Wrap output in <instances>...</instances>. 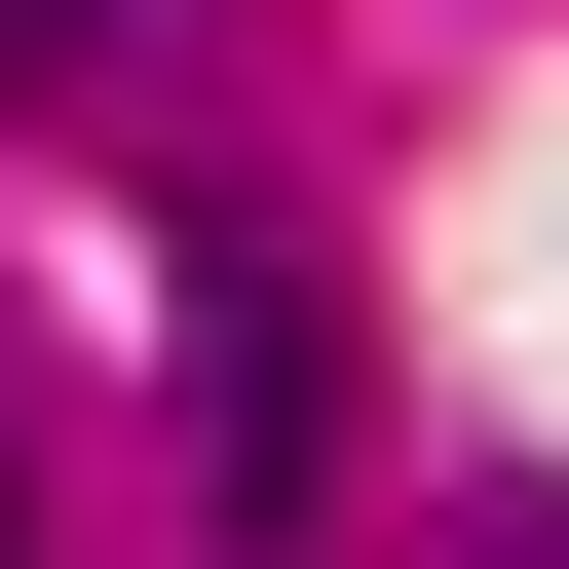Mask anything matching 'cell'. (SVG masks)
I'll return each instance as SVG.
<instances>
[{
    "instance_id": "6da1fadb",
    "label": "cell",
    "mask_w": 569,
    "mask_h": 569,
    "mask_svg": "<svg viewBox=\"0 0 569 569\" xmlns=\"http://www.w3.org/2000/svg\"><path fill=\"white\" fill-rule=\"evenodd\" d=\"M190 342H228V380H190V456H228V531H305V493H342V305H305V266L228 228V266H190Z\"/></svg>"
},
{
    "instance_id": "7a4b0ae2",
    "label": "cell",
    "mask_w": 569,
    "mask_h": 569,
    "mask_svg": "<svg viewBox=\"0 0 569 569\" xmlns=\"http://www.w3.org/2000/svg\"><path fill=\"white\" fill-rule=\"evenodd\" d=\"M77 39H114V0H0V114H39V77H77Z\"/></svg>"
},
{
    "instance_id": "3957f363",
    "label": "cell",
    "mask_w": 569,
    "mask_h": 569,
    "mask_svg": "<svg viewBox=\"0 0 569 569\" xmlns=\"http://www.w3.org/2000/svg\"><path fill=\"white\" fill-rule=\"evenodd\" d=\"M0 569H39V493H0Z\"/></svg>"
}]
</instances>
